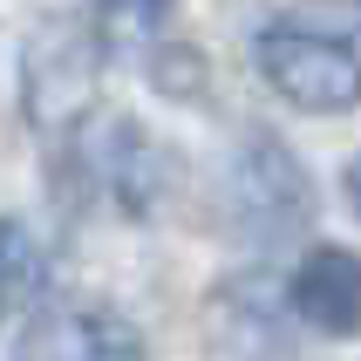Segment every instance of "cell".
Here are the masks:
<instances>
[{"instance_id": "obj_6", "label": "cell", "mask_w": 361, "mask_h": 361, "mask_svg": "<svg viewBox=\"0 0 361 361\" xmlns=\"http://www.w3.org/2000/svg\"><path fill=\"white\" fill-rule=\"evenodd\" d=\"M171 7H178V0H96L89 27H96L102 48H143V41L164 35Z\"/></svg>"}, {"instance_id": "obj_2", "label": "cell", "mask_w": 361, "mask_h": 361, "mask_svg": "<svg viewBox=\"0 0 361 361\" xmlns=\"http://www.w3.org/2000/svg\"><path fill=\"white\" fill-rule=\"evenodd\" d=\"M96 61L102 41L96 27H48V35L27 48V116L41 130H75L96 102Z\"/></svg>"}, {"instance_id": "obj_4", "label": "cell", "mask_w": 361, "mask_h": 361, "mask_svg": "<svg viewBox=\"0 0 361 361\" xmlns=\"http://www.w3.org/2000/svg\"><path fill=\"white\" fill-rule=\"evenodd\" d=\"M286 300H293V314H300L307 327H321V334H355L361 327V259L348 245L307 252Z\"/></svg>"}, {"instance_id": "obj_5", "label": "cell", "mask_w": 361, "mask_h": 361, "mask_svg": "<svg viewBox=\"0 0 361 361\" xmlns=\"http://www.w3.org/2000/svg\"><path fill=\"white\" fill-rule=\"evenodd\" d=\"M41 286H48V252L35 245L27 225L0 219V321H14L20 307H35Z\"/></svg>"}, {"instance_id": "obj_1", "label": "cell", "mask_w": 361, "mask_h": 361, "mask_svg": "<svg viewBox=\"0 0 361 361\" xmlns=\"http://www.w3.org/2000/svg\"><path fill=\"white\" fill-rule=\"evenodd\" d=\"M266 89L293 109H355L361 102V14L341 0L286 7L252 41Z\"/></svg>"}, {"instance_id": "obj_7", "label": "cell", "mask_w": 361, "mask_h": 361, "mask_svg": "<svg viewBox=\"0 0 361 361\" xmlns=\"http://www.w3.org/2000/svg\"><path fill=\"white\" fill-rule=\"evenodd\" d=\"M348 204H355V212H361V157L348 164Z\"/></svg>"}, {"instance_id": "obj_3", "label": "cell", "mask_w": 361, "mask_h": 361, "mask_svg": "<svg viewBox=\"0 0 361 361\" xmlns=\"http://www.w3.org/2000/svg\"><path fill=\"white\" fill-rule=\"evenodd\" d=\"M14 361H143V334L109 307H48L27 321Z\"/></svg>"}]
</instances>
